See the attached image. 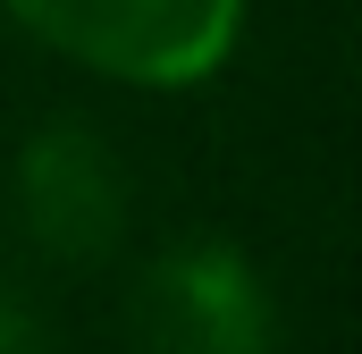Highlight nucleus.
<instances>
[{
    "label": "nucleus",
    "mask_w": 362,
    "mask_h": 354,
    "mask_svg": "<svg viewBox=\"0 0 362 354\" xmlns=\"http://www.w3.org/2000/svg\"><path fill=\"white\" fill-rule=\"evenodd\" d=\"M34 42L110 85L177 93L236 59L245 0H0Z\"/></svg>",
    "instance_id": "f257e3e1"
},
{
    "label": "nucleus",
    "mask_w": 362,
    "mask_h": 354,
    "mask_svg": "<svg viewBox=\"0 0 362 354\" xmlns=\"http://www.w3.org/2000/svg\"><path fill=\"white\" fill-rule=\"evenodd\" d=\"M135 354H278V295L228 236H177L135 270Z\"/></svg>",
    "instance_id": "f03ea898"
},
{
    "label": "nucleus",
    "mask_w": 362,
    "mask_h": 354,
    "mask_svg": "<svg viewBox=\"0 0 362 354\" xmlns=\"http://www.w3.org/2000/svg\"><path fill=\"white\" fill-rule=\"evenodd\" d=\"M127 211H135V185H127V161H118L110 135H93L76 118L25 135L17 219L51 262H110L127 245Z\"/></svg>",
    "instance_id": "7ed1b4c3"
},
{
    "label": "nucleus",
    "mask_w": 362,
    "mask_h": 354,
    "mask_svg": "<svg viewBox=\"0 0 362 354\" xmlns=\"http://www.w3.org/2000/svg\"><path fill=\"white\" fill-rule=\"evenodd\" d=\"M0 354H51L42 346V321H34V304L0 278Z\"/></svg>",
    "instance_id": "20e7f679"
}]
</instances>
